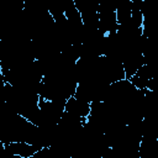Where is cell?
<instances>
[{
    "mask_svg": "<svg viewBox=\"0 0 158 158\" xmlns=\"http://www.w3.org/2000/svg\"><path fill=\"white\" fill-rule=\"evenodd\" d=\"M2 144L14 158H31L40 149H42L41 147L31 144L28 142H10Z\"/></svg>",
    "mask_w": 158,
    "mask_h": 158,
    "instance_id": "6da1fadb",
    "label": "cell"
},
{
    "mask_svg": "<svg viewBox=\"0 0 158 158\" xmlns=\"http://www.w3.org/2000/svg\"><path fill=\"white\" fill-rule=\"evenodd\" d=\"M90 111H91V104L81 101L75 96H72L65 101V112L72 114L79 118L86 120L90 115Z\"/></svg>",
    "mask_w": 158,
    "mask_h": 158,
    "instance_id": "7a4b0ae2",
    "label": "cell"
},
{
    "mask_svg": "<svg viewBox=\"0 0 158 158\" xmlns=\"http://www.w3.org/2000/svg\"><path fill=\"white\" fill-rule=\"evenodd\" d=\"M132 15V0H120L116 2V17L118 26L127 23Z\"/></svg>",
    "mask_w": 158,
    "mask_h": 158,
    "instance_id": "3957f363",
    "label": "cell"
}]
</instances>
